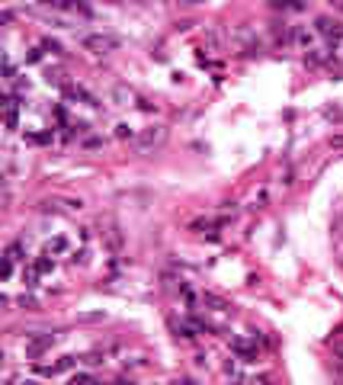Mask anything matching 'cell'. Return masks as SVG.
I'll use <instances>...</instances> for the list:
<instances>
[{"instance_id":"6da1fadb","label":"cell","mask_w":343,"mask_h":385,"mask_svg":"<svg viewBox=\"0 0 343 385\" xmlns=\"http://www.w3.org/2000/svg\"><path fill=\"white\" fill-rule=\"evenodd\" d=\"M164 141H167V129L164 125H151V129L141 132V135H135V151L138 154H151V151H157Z\"/></svg>"},{"instance_id":"7a4b0ae2","label":"cell","mask_w":343,"mask_h":385,"mask_svg":"<svg viewBox=\"0 0 343 385\" xmlns=\"http://www.w3.org/2000/svg\"><path fill=\"white\" fill-rule=\"evenodd\" d=\"M80 45H84L87 52H93V55H109V52H116V48H119V39L109 36V33H93V36L80 39Z\"/></svg>"},{"instance_id":"3957f363","label":"cell","mask_w":343,"mask_h":385,"mask_svg":"<svg viewBox=\"0 0 343 385\" xmlns=\"http://www.w3.org/2000/svg\"><path fill=\"white\" fill-rule=\"evenodd\" d=\"M231 353H234L237 360L244 363H257V337L250 334V337H234L231 340Z\"/></svg>"},{"instance_id":"277c9868","label":"cell","mask_w":343,"mask_h":385,"mask_svg":"<svg viewBox=\"0 0 343 385\" xmlns=\"http://www.w3.org/2000/svg\"><path fill=\"white\" fill-rule=\"evenodd\" d=\"M99 235H103L106 247L113 250V254H119V250H122V231H119V225H116L113 218H103V221H99Z\"/></svg>"},{"instance_id":"5b68a950","label":"cell","mask_w":343,"mask_h":385,"mask_svg":"<svg viewBox=\"0 0 343 385\" xmlns=\"http://www.w3.org/2000/svg\"><path fill=\"white\" fill-rule=\"evenodd\" d=\"M55 334H42V337H29L26 340V357H42L45 350H52Z\"/></svg>"},{"instance_id":"8992f818","label":"cell","mask_w":343,"mask_h":385,"mask_svg":"<svg viewBox=\"0 0 343 385\" xmlns=\"http://www.w3.org/2000/svg\"><path fill=\"white\" fill-rule=\"evenodd\" d=\"M16 122H19V97L10 93V97H7V129L13 132Z\"/></svg>"},{"instance_id":"52a82bcc","label":"cell","mask_w":343,"mask_h":385,"mask_svg":"<svg viewBox=\"0 0 343 385\" xmlns=\"http://www.w3.org/2000/svg\"><path fill=\"white\" fill-rule=\"evenodd\" d=\"M202 305H212L215 311H231V302L215 296V292H202Z\"/></svg>"},{"instance_id":"ba28073f","label":"cell","mask_w":343,"mask_h":385,"mask_svg":"<svg viewBox=\"0 0 343 385\" xmlns=\"http://www.w3.org/2000/svg\"><path fill=\"white\" fill-rule=\"evenodd\" d=\"M273 10H305V0H269Z\"/></svg>"},{"instance_id":"9c48e42d","label":"cell","mask_w":343,"mask_h":385,"mask_svg":"<svg viewBox=\"0 0 343 385\" xmlns=\"http://www.w3.org/2000/svg\"><path fill=\"white\" fill-rule=\"evenodd\" d=\"M64 250H67L64 238H55V241H48V244H45V254H64Z\"/></svg>"},{"instance_id":"30bf717a","label":"cell","mask_w":343,"mask_h":385,"mask_svg":"<svg viewBox=\"0 0 343 385\" xmlns=\"http://www.w3.org/2000/svg\"><path fill=\"white\" fill-rule=\"evenodd\" d=\"M42 48H45V52H52V55H64L61 42H55V39H45V42H42Z\"/></svg>"},{"instance_id":"8fae6325","label":"cell","mask_w":343,"mask_h":385,"mask_svg":"<svg viewBox=\"0 0 343 385\" xmlns=\"http://www.w3.org/2000/svg\"><path fill=\"white\" fill-rule=\"evenodd\" d=\"M116 100H119V106H128V100H132V90H128V87H116Z\"/></svg>"},{"instance_id":"7c38bea8","label":"cell","mask_w":343,"mask_h":385,"mask_svg":"<svg viewBox=\"0 0 343 385\" xmlns=\"http://www.w3.org/2000/svg\"><path fill=\"white\" fill-rule=\"evenodd\" d=\"M116 138H135V132H132V125L119 122V125H116Z\"/></svg>"},{"instance_id":"4fadbf2b","label":"cell","mask_w":343,"mask_h":385,"mask_svg":"<svg viewBox=\"0 0 343 385\" xmlns=\"http://www.w3.org/2000/svg\"><path fill=\"white\" fill-rule=\"evenodd\" d=\"M32 267H36L39 273H48V270H52V260H48V254H42V257H39V260L32 263Z\"/></svg>"},{"instance_id":"5bb4252c","label":"cell","mask_w":343,"mask_h":385,"mask_svg":"<svg viewBox=\"0 0 343 385\" xmlns=\"http://www.w3.org/2000/svg\"><path fill=\"white\" fill-rule=\"evenodd\" d=\"M36 279H39V270L32 267V270H23V282L26 286H36Z\"/></svg>"},{"instance_id":"9a60e30c","label":"cell","mask_w":343,"mask_h":385,"mask_svg":"<svg viewBox=\"0 0 343 385\" xmlns=\"http://www.w3.org/2000/svg\"><path fill=\"white\" fill-rule=\"evenodd\" d=\"M13 267H16V260L4 257V279H10V276H13Z\"/></svg>"},{"instance_id":"2e32d148","label":"cell","mask_w":343,"mask_h":385,"mask_svg":"<svg viewBox=\"0 0 343 385\" xmlns=\"http://www.w3.org/2000/svg\"><path fill=\"white\" fill-rule=\"evenodd\" d=\"M71 382H93V376H90V372H74Z\"/></svg>"},{"instance_id":"e0dca14e","label":"cell","mask_w":343,"mask_h":385,"mask_svg":"<svg viewBox=\"0 0 343 385\" xmlns=\"http://www.w3.org/2000/svg\"><path fill=\"white\" fill-rule=\"evenodd\" d=\"M106 4H122V0H106Z\"/></svg>"}]
</instances>
